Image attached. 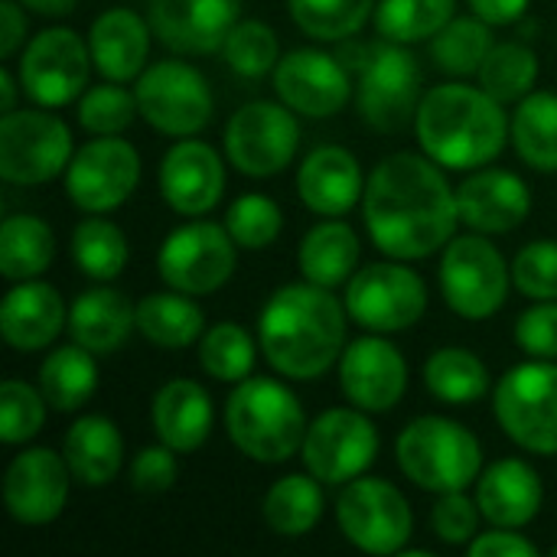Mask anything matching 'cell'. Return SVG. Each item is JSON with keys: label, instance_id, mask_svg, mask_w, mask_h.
I'll use <instances>...</instances> for the list:
<instances>
[{"label": "cell", "instance_id": "obj_1", "mask_svg": "<svg viewBox=\"0 0 557 557\" xmlns=\"http://www.w3.org/2000/svg\"><path fill=\"white\" fill-rule=\"evenodd\" d=\"M362 209L375 248L395 261L437 255L460 225L457 189L441 163L418 153L385 157L366 183Z\"/></svg>", "mask_w": 557, "mask_h": 557}, {"label": "cell", "instance_id": "obj_2", "mask_svg": "<svg viewBox=\"0 0 557 557\" xmlns=\"http://www.w3.org/2000/svg\"><path fill=\"white\" fill-rule=\"evenodd\" d=\"M346 317V304H339L330 287L310 281L277 287L258 320L268 366L290 382L326 375L343 359Z\"/></svg>", "mask_w": 557, "mask_h": 557}, {"label": "cell", "instance_id": "obj_3", "mask_svg": "<svg viewBox=\"0 0 557 557\" xmlns=\"http://www.w3.org/2000/svg\"><path fill=\"white\" fill-rule=\"evenodd\" d=\"M418 140L424 153L447 170H476L493 163L509 140V117L483 85L447 82L424 91L418 117Z\"/></svg>", "mask_w": 557, "mask_h": 557}, {"label": "cell", "instance_id": "obj_4", "mask_svg": "<svg viewBox=\"0 0 557 557\" xmlns=\"http://www.w3.org/2000/svg\"><path fill=\"white\" fill-rule=\"evenodd\" d=\"M307 414L297 395L277 379H245L225 401L228 441L255 463H287L307 437Z\"/></svg>", "mask_w": 557, "mask_h": 557}, {"label": "cell", "instance_id": "obj_5", "mask_svg": "<svg viewBox=\"0 0 557 557\" xmlns=\"http://www.w3.org/2000/svg\"><path fill=\"white\" fill-rule=\"evenodd\" d=\"M395 454L401 473L414 486L437 496L467 490L470 483L480 480L483 470V447L476 434L460 421L437 418V414L411 421L401 431Z\"/></svg>", "mask_w": 557, "mask_h": 557}, {"label": "cell", "instance_id": "obj_6", "mask_svg": "<svg viewBox=\"0 0 557 557\" xmlns=\"http://www.w3.org/2000/svg\"><path fill=\"white\" fill-rule=\"evenodd\" d=\"M421 98V65L405 42L382 39L362 52L356 108L369 127L385 134L408 127L418 117Z\"/></svg>", "mask_w": 557, "mask_h": 557}, {"label": "cell", "instance_id": "obj_7", "mask_svg": "<svg viewBox=\"0 0 557 557\" xmlns=\"http://www.w3.org/2000/svg\"><path fill=\"white\" fill-rule=\"evenodd\" d=\"M496 421L529 454H557V366L552 359H532L512 366L493 398Z\"/></svg>", "mask_w": 557, "mask_h": 557}, {"label": "cell", "instance_id": "obj_8", "mask_svg": "<svg viewBox=\"0 0 557 557\" xmlns=\"http://www.w3.org/2000/svg\"><path fill=\"white\" fill-rule=\"evenodd\" d=\"M512 268L486 235L450 238L441 258V290L447 307L463 320H490L503 310Z\"/></svg>", "mask_w": 557, "mask_h": 557}, {"label": "cell", "instance_id": "obj_9", "mask_svg": "<svg viewBox=\"0 0 557 557\" xmlns=\"http://www.w3.org/2000/svg\"><path fill=\"white\" fill-rule=\"evenodd\" d=\"M72 131L59 114L23 108L0 117V176L13 186H39L69 170Z\"/></svg>", "mask_w": 557, "mask_h": 557}, {"label": "cell", "instance_id": "obj_10", "mask_svg": "<svg viewBox=\"0 0 557 557\" xmlns=\"http://www.w3.org/2000/svg\"><path fill=\"white\" fill-rule=\"evenodd\" d=\"M137 108L140 117L170 137H193L212 121V88L206 75L183 62V59H163L140 72L137 78Z\"/></svg>", "mask_w": 557, "mask_h": 557}, {"label": "cell", "instance_id": "obj_11", "mask_svg": "<svg viewBox=\"0 0 557 557\" xmlns=\"http://www.w3.org/2000/svg\"><path fill=\"white\" fill-rule=\"evenodd\" d=\"M228 163L255 180L277 176L290 166L300 147V124L284 101H248L225 124Z\"/></svg>", "mask_w": 557, "mask_h": 557}, {"label": "cell", "instance_id": "obj_12", "mask_svg": "<svg viewBox=\"0 0 557 557\" xmlns=\"http://www.w3.org/2000/svg\"><path fill=\"white\" fill-rule=\"evenodd\" d=\"M346 310L369 333H401L428 310V287L401 261H379L356 271L346 284Z\"/></svg>", "mask_w": 557, "mask_h": 557}, {"label": "cell", "instance_id": "obj_13", "mask_svg": "<svg viewBox=\"0 0 557 557\" xmlns=\"http://www.w3.org/2000/svg\"><path fill=\"white\" fill-rule=\"evenodd\" d=\"M238 264V245L225 225L215 222H186L173 228L157 255L160 277L166 287L189 297L212 294L228 284Z\"/></svg>", "mask_w": 557, "mask_h": 557}, {"label": "cell", "instance_id": "obj_14", "mask_svg": "<svg viewBox=\"0 0 557 557\" xmlns=\"http://www.w3.org/2000/svg\"><path fill=\"white\" fill-rule=\"evenodd\" d=\"M362 408H330L323 411L304 437L300 457L307 473L326 486L352 483L379 457V431Z\"/></svg>", "mask_w": 557, "mask_h": 557}, {"label": "cell", "instance_id": "obj_15", "mask_svg": "<svg viewBox=\"0 0 557 557\" xmlns=\"http://www.w3.org/2000/svg\"><path fill=\"white\" fill-rule=\"evenodd\" d=\"M336 519L343 535L366 555H401L414 532V516L408 499L375 476H359L346 483Z\"/></svg>", "mask_w": 557, "mask_h": 557}, {"label": "cell", "instance_id": "obj_16", "mask_svg": "<svg viewBox=\"0 0 557 557\" xmlns=\"http://www.w3.org/2000/svg\"><path fill=\"white\" fill-rule=\"evenodd\" d=\"M91 65L88 42L69 26H52L26 42L16 75L20 88L39 108H65L85 95Z\"/></svg>", "mask_w": 557, "mask_h": 557}, {"label": "cell", "instance_id": "obj_17", "mask_svg": "<svg viewBox=\"0 0 557 557\" xmlns=\"http://www.w3.org/2000/svg\"><path fill=\"white\" fill-rule=\"evenodd\" d=\"M140 183V153L121 137H95L75 150L65 170V193L72 206L88 215H104L124 206Z\"/></svg>", "mask_w": 557, "mask_h": 557}, {"label": "cell", "instance_id": "obj_18", "mask_svg": "<svg viewBox=\"0 0 557 557\" xmlns=\"http://www.w3.org/2000/svg\"><path fill=\"white\" fill-rule=\"evenodd\" d=\"M72 470L65 457L33 447L13 457L3 476V506L20 525H49L69 503Z\"/></svg>", "mask_w": 557, "mask_h": 557}, {"label": "cell", "instance_id": "obj_19", "mask_svg": "<svg viewBox=\"0 0 557 557\" xmlns=\"http://www.w3.org/2000/svg\"><path fill=\"white\" fill-rule=\"evenodd\" d=\"M339 385L356 408L372 414L392 411L405 398L408 362L388 339H382V333L362 336L343 349Z\"/></svg>", "mask_w": 557, "mask_h": 557}, {"label": "cell", "instance_id": "obj_20", "mask_svg": "<svg viewBox=\"0 0 557 557\" xmlns=\"http://www.w3.org/2000/svg\"><path fill=\"white\" fill-rule=\"evenodd\" d=\"M274 91L297 114L330 117L356 88L336 55L320 49H294L274 69Z\"/></svg>", "mask_w": 557, "mask_h": 557}, {"label": "cell", "instance_id": "obj_21", "mask_svg": "<svg viewBox=\"0 0 557 557\" xmlns=\"http://www.w3.org/2000/svg\"><path fill=\"white\" fill-rule=\"evenodd\" d=\"M242 16V0H150V26L163 46L206 55L225 46Z\"/></svg>", "mask_w": 557, "mask_h": 557}, {"label": "cell", "instance_id": "obj_22", "mask_svg": "<svg viewBox=\"0 0 557 557\" xmlns=\"http://www.w3.org/2000/svg\"><path fill=\"white\" fill-rule=\"evenodd\" d=\"M160 193L180 215H206L225 193V163L202 140H176L160 160Z\"/></svg>", "mask_w": 557, "mask_h": 557}, {"label": "cell", "instance_id": "obj_23", "mask_svg": "<svg viewBox=\"0 0 557 557\" xmlns=\"http://www.w3.org/2000/svg\"><path fill=\"white\" fill-rule=\"evenodd\" d=\"M460 222L480 235H506L532 212V193L509 170H476L457 186Z\"/></svg>", "mask_w": 557, "mask_h": 557}, {"label": "cell", "instance_id": "obj_24", "mask_svg": "<svg viewBox=\"0 0 557 557\" xmlns=\"http://www.w3.org/2000/svg\"><path fill=\"white\" fill-rule=\"evenodd\" d=\"M69 326V310L62 294L46 281H16L0 304V333L10 349L36 352L52 346V339Z\"/></svg>", "mask_w": 557, "mask_h": 557}, {"label": "cell", "instance_id": "obj_25", "mask_svg": "<svg viewBox=\"0 0 557 557\" xmlns=\"http://www.w3.org/2000/svg\"><path fill=\"white\" fill-rule=\"evenodd\" d=\"M297 193L310 212L339 219L366 196L362 166L346 147H317L313 153L304 157L297 170Z\"/></svg>", "mask_w": 557, "mask_h": 557}, {"label": "cell", "instance_id": "obj_26", "mask_svg": "<svg viewBox=\"0 0 557 557\" xmlns=\"http://www.w3.org/2000/svg\"><path fill=\"white\" fill-rule=\"evenodd\" d=\"M476 503L490 525L496 529H522L529 525L545 503L542 476L525 460H499L476 480Z\"/></svg>", "mask_w": 557, "mask_h": 557}, {"label": "cell", "instance_id": "obj_27", "mask_svg": "<svg viewBox=\"0 0 557 557\" xmlns=\"http://www.w3.org/2000/svg\"><path fill=\"white\" fill-rule=\"evenodd\" d=\"M150 36L153 26L144 23L134 10H104L88 29V49L98 75L108 82L140 78L150 59Z\"/></svg>", "mask_w": 557, "mask_h": 557}, {"label": "cell", "instance_id": "obj_28", "mask_svg": "<svg viewBox=\"0 0 557 557\" xmlns=\"http://www.w3.org/2000/svg\"><path fill=\"white\" fill-rule=\"evenodd\" d=\"M150 424L166 447L176 454H193L212 434V398L199 382L173 379L153 395Z\"/></svg>", "mask_w": 557, "mask_h": 557}, {"label": "cell", "instance_id": "obj_29", "mask_svg": "<svg viewBox=\"0 0 557 557\" xmlns=\"http://www.w3.org/2000/svg\"><path fill=\"white\" fill-rule=\"evenodd\" d=\"M65 330L72 343L91 349L95 356H111L137 330V307H131L121 290L101 284L75 297V304L69 307Z\"/></svg>", "mask_w": 557, "mask_h": 557}, {"label": "cell", "instance_id": "obj_30", "mask_svg": "<svg viewBox=\"0 0 557 557\" xmlns=\"http://www.w3.org/2000/svg\"><path fill=\"white\" fill-rule=\"evenodd\" d=\"M62 457L82 486H108L124 467V437L111 418L85 414L69 428Z\"/></svg>", "mask_w": 557, "mask_h": 557}, {"label": "cell", "instance_id": "obj_31", "mask_svg": "<svg viewBox=\"0 0 557 557\" xmlns=\"http://www.w3.org/2000/svg\"><path fill=\"white\" fill-rule=\"evenodd\" d=\"M359 255H362V245L352 225L339 219H326L304 235L297 261H300V274L310 284L333 290L339 284H349V277L359 271Z\"/></svg>", "mask_w": 557, "mask_h": 557}, {"label": "cell", "instance_id": "obj_32", "mask_svg": "<svg viewBox=\"0 0 557 557\" xmlns=\"http://www.w3.org/2000/svg\"><path fill=\"white\" fill-rule=\"evenodd\" d=\"M137 330L147 343L160 349H183L202 339L206 333V317L196 300L183 290H163V294H147L137 304Z\"/></svg>", "mask_w": 557, "mask_h": 557}, {"label": "cell", "instance_id": "obj_33", "mask_svg": "<svg viewBox=\"0 0 557 557\" xmlns=\"http://www.w3.org/2000/svg\"><path fill=\"white\" fill-rule=\"evenodd\" d=\"M516 153L539 173H557V95L532 91L519 101L509 121Z\"/></svg>", "mask_w": 557, "mask_h": 557}, {"label": "cell", "instance_id": "obj_34", "mask_svg": "<svg viewBox=\"0 0 557 557\" xmlns=\"http://www.w3.org/2000/svg\"><path fill=\"white\" fill-rule=\"evenodd\" d=\"M39 392L55 411H78L98 392L95 352L72 343L52 349L39 366Z\"/></svg>", "mask_w": 557, "mask_h": 557}, {"label": "cell", "instance_id": "obj_35", "mask_svg": "<svg viewBox=\"0 0 557 557\" xmlns=\"http://www.w3.org/2000/svg\"><path fill=\"white\" fill-rule=\"evenodd\" d=\"M424 385L437 401L457 405V408L476 405L493 388L486 362L480 356H473L470 349H460V346L437 349L424 362Z\"/></svg>", "mask_w": 557, "mask_h": 557}, {"label": "cell", "instance_id": "obj_36", "mask_svg": "<svg viewBox=\"0 0 557 557\" xmlns=\"http://www.w3.org/2000/svg\"><path fill=\"white\" fill-rule=\"evenodd\" d=\"M261 516L268 522L271 532L284 535V539H300L307 535L320 519H323V490L320 480L310 473H290L284 480H277L264 503H261Z\"/></svg>", "mask_w": 557, "mask_h": 557}, {"label": "cell", "instance_id": "obj_37", "mask_svg": "<svg viewBox=\"0 0 557 557\" xmlns=\"http://www.w3.org/2000/svg\"><path fill=\"white\" fill-rule=\"evenodd\" d=\"M55 258V235L36 215H10L0 225V274L7 281L39 277Z\"/></svg>", "mask_w": 557, "mask_h": 557}, {"label": "cell", "instance_id": "obj_38", "mask_svg": "<svg viewBox=\"0 0 557 557\" xmlns=\"http://www.w3.org/2000/svg\"><path fill=\"white\" fill-rule=\"evenodd\" d=\"M131 258L127 235L108 219H85L72 232V261L91 281H114Z\"/></svg>", "mask_w": 557, "mask_h": 557}, {"label": "cell", "instance_id": "obj_39", "mask_svg": "<svg viewBox=\"0 0 557 557\" xmlns=\"http://www.w3.org/2000/svg\"><path fill=\"white\" fill-rule=\"evenodd\" d=\"M457 0H379L375 29L392 42H421L434 39L454 20Z\"/></svg>", "mask_w": 557, "mask_h": 557}, {"label": "cell", "instance_id": "obj_40", "mask_svg": "<svg viewBox=\"0 0 557 557\" xmlns=\"http://www.w3.org/2000/svg\"><path fill=\"white\" fill-rule=\"evenodd\" d=\"M493 49V33L490 23L473 16H454L434 39H431V59L437 62L441 72L447 75H473L480 72L483 59Z\"/></svg>", "mask_w": 557, "mask_h": 557}, {"label": "cell", "instance_id": "obj_41", "mask_svg": "<svg viewBox=\"0 0 557 557\" xmlns=\"http://www.w3.org/2000/svg\"><path fill=\"white\" fill-rule=\"evenodd\" d=\"M476 75L496 101H522L539 82V55L525 42H493Z\"/></svg>", "mask_w": 557, "mask_h": 557}, {"label": "cell", "instance_id": "obj_42", "mask_svg": "<svg viewBox=\"0 0 557 557\" xmlns=\"http://www.w3.org/2000/svg\"><path fill=\"white\" fill-rule=\"evenodd\" d=\"M258 346L251 333L238 323H215L199 339V366L215 382H245L255 372Z\"/></svg>", "mask_w": 557, "mask_h": 557}, {"label": "cell", "instance_id": "obj_43", "mask_svg": "<svg viewBox=\"0 0 557 557\" xmlns=\"http://www.w3.org/2000/svg\"><path fill=\"white\" fill-rule=\"evenodd\" d=\"M287 7L294 23L320 42L349 39L375 16V0H287Z\"/></svg>", "mask_w": 557, "mask_h": 557}, {"label": "cell", "instance_id": "obj_44", "mask_svg": "<svg viewBox=\"0 0 557 557\" xmlns=\"http://www.w3.org/2000/svg\"><path fill=\"white\" fill-rule=\"evenodd\" d=\"M222 55L228 69L242 78H261L277 69L281 62V42L277 33L261 20H238L228 33Z\"/></svg>", "mask_w": 557, "mask_h": 557}, {"label": "cell", "instance_id": "obj_45", "mask_svg": "<svg viewBox=\"0 0 557 557\" xmlns=\"http://www.w3.org/2000/svg\"><path fill=\"white\" fill-rule=\"evenodd\" d=\"M137 114V95L127 91L124 82H101L78 98V124L95 137L127 131Z\"/></svg>", "mask_w": 557, "mask_h": 557}, {"label": "cell", "instance_id": "obj_46", "mask_svg": "<svg viewBox=\"0 0 557 557\" xmlns=\"http://www.w3.org/2000/svg\"><path fill=\"white\" fill-rule=\"evenodd\" d=\"M225 228L232 232L238 248L261 251V248H271L277 242V235L284 228V215H281V206L274 199H268L261 193H248L228 206Z\"/></svg>", "mask_w": 557, "mask_h": 557}, {"label": "cell", "instance_id": "obj_47", "mask_svg": "<svg viewBox=\"0 0 557 557\" xmlns=\"http://www.w3.org/2000/svg\"><path fill=\"white\" fill-rule=\"evenodd\" d=\"M46 395L20 379L0 385V441L16 447L33 441L46 424Z\"/></svg>", "mask_w": 557, "mask_h": 557}, {"label": "cell", "instance_id": "obj_48", "mask_svg": "<svg viewBox=\"0 0 557 557\" xmlns=\"http://www.w3.org/2000/svg\"><path fill=\"white\" fill-rule=\"evenodd\" d=\"M512 284L529 300H557V242H529L512 261Z\"/></svg>", "mask_w": 557, "mask_h": 557}, {"label": "cell", "instance_id": "obj_49", "mask_svg": "<svg viewBox=\"0 0 557 557\" xmlns=\"http://www.w3.org/2000/svg\"><path fill=\"white\" fill-rule=\"evenodd\" d=\"M480 503L470 499L463 490L460 493H441L431 512L434 535L447 545H470L480 529Z\"/></svg>", "mask_w": 557, "mask_h": 557}, {"label": "cell", "instance_id": "obj_50", "mask_svg": "<svg viewBox=\"0 0 557 557\" xmlns=\"http://www.w3.org/2000/svg\"><path fill=\"white\" fill-rule=\"evenodd\" d=\"M516 343L532 359H557V300H535L516 320Z\"/></svg>", "mask_w": 557, "mask_h": 557}, {"label": "cell", "instance_id": "obj_51", "mask_svg": "<svg viewBox=\"0 0 557 557\" xmlns=\"http://www.w3.org/2000/svg\"><path fill=\"white\" fill-rule=\"evenodd\" d=\"M176 473H180L176 450L166 447L163 441L153 447H144L131 463V483L137 493H147V496H160V493L173 490Z\"/></svg>", "mask_w": 557, "mask_h": 557}, {"label": "cell", "instance_id": "obj_52", "mask_svg": "<svg viewBox=\"0 0 557 557\" xmlns=\"http://www.w3.org/2000/svg\"><path fill=\"white\" fill-rule=\"evenodd\" d=\"M470 555L473 557H539V548L516 535L512 529H499V532H483L470 542Z\"/></svg>", "mask_w": 557, "mask_h": 557}, {"label": "cell", "instance_id": "obj_53", "mask_svg": "<svg viewBox=\"0 0 557 557\" xmlns=\"http://www.w3.org/2000/svg\"><path fill=\"white\" fill-rule=\"evenodd\" d=\"M26 42V13L20 0H0V55L10 59Z\"/></svg>", "mask_w": 557, "mask_h": 557}, {"label": "cell", "instance_id": "obj_54", "mask_svg": "<svg viewBox=\"0 0 557 557\" xmlns=\"http://www.w3.org/2000/svg\"><path fill=\"white\" fill-rule=\"evenodd\" d=\"M470 10L490 26H509L522 20V13L529 10V0H470Z\"/></svg>", "mask_w": 557, "mask_h": 557}, {"label": "cell", "instance_id": "obj_55", "mask_svg": "<svg viewBox=\"0 0 557 557\" xmlns=\"http://www.w3.org/2000/svg\"><path fill=\"white\" fill-rule=\"evenodd\" d=\"M20 3L39 16H69L78 7V0H20Z\"/></svg>", "mask_w": 557, "mask_h": 557}, {"label": "cell", "instance_id": "obj_56", "mask_svg": "<svg viewBox=\"0 0 557 557\" xmlns=\"http://www.w3.org/2000/svg\"><path fill=\"white\" fill-rule=\"evenodd\" d=\"M16 82H20V75L13 78L10 69H0V101H3V114L16 111Z\"/></svg>", "mask_w": 557, "mask_h": 557}, {"label": "cell", "instance_id": "obj_57", "mask_svg": "<svg viewBox=\"0 0 557 557\" xmlns=\"http://www.w3.org/2000/svg\"><path fill=\"white\" fill-rule=\"evenodd\" d=\"M552 555H555V557H557V545H555V548H552Z\"/></svg>", "mask_w": 557, "mask_h": 557}]
</instances>
